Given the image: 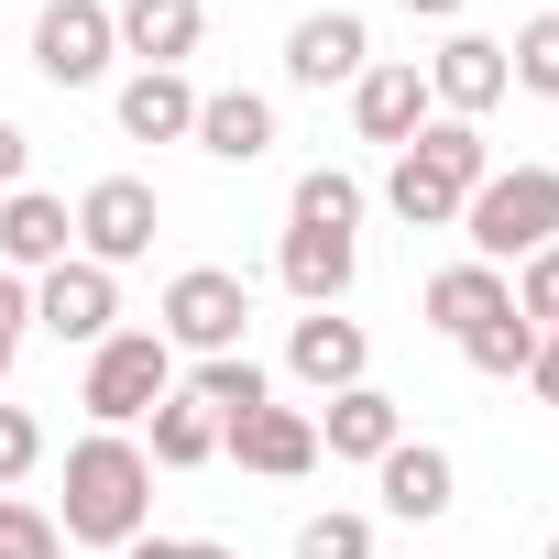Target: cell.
Masks as SVG:
<instances>
[{"instance_id":"6da1fadb","label":"cell","mask_w":559,"mask_h":559,"mask_svg":"<svg viewBox=\"0 0 559 559\" xmlns=\"http://www.w3.org/2000/svg\"><path fill=\"white\" fill-rule=\"evenodd\" d=\"M154 526V461H143V439L132 428H88L78 450H67V515H56V537H78V548H132Z\"/></svg>"},{"instance_id":"7a4b0ae2","label":"cell","mask_w":559,"mask_h":559,"mask_svg":"<svg viewBox=\"0 0 559 559\" xmlns=\"http://www.w3.org/2000/svg\"><path fill=\"white\" fill-rule=\"evenodd\" d=\"M461 241H472V263H526V252H548L559 241V165H493L472 198H461Z\"/></svg>"},{"instance_id":"3957f363","label":"cell","mask_w":559,"mask_h":559,"mask_svg":"<svg viewBox=\"0 0 559 559\" xmlns=\"http://www.w3.org/2000/svg\"><path fill=\"white\" fill-rule=\"evenodd\" d=\"M165 395H176V352H165V330H110V341L88 352L78 406H88L99 428H132V417H154Z\"/></svg>"},{"instance_id":"277c9868","label":"cell","mask_w":559,"mask_h":559,"mask_svg":"<svg viewBox=\"0 0 559 559\" xmlns=\"http://www.w3.org/2000/svg\"><path fill=\"white\" fill-rule=\"evenodd\" d=\"M165 352H241V330H252V286H241V274H219V263H187L176 274V286H165Z\"/></svg>"},{"instance_id":"5b68a950","label":"cell","mask_w":559,"mask_h":559,"mask_svg":"<svg viewBox=\"0 0 559 559\" xmlns=\"http://www.w3.org/2000/svg\"><path fill=\"white\" fill-rule=\"evenodd\" d=\"M154 230H165V198H154L143 176H99V187L78 198V263H99V274L143 263Z\"/></svg>"},{"instance_id":"8992f818","label":"cell","mask_w":559,"mask_h":559,"mask_svg":"<svg viewBox=\"0 0 559 559\" xmlns=\"http://www.w3.org/2000/svg\"><path fill=\"white\" fill-rule=\"evenodd\" d=\"M110 56H121L110 0H45V12H34V78L45 88H99Z\"/></svg>"},{"instance_id":"52a82bcc","label":"cell","mask_w":559,"mask_h":559,"mask_svg":"<svg viewBox=\"0 0 559 559\" xmlns=\"http://www.w3.org/2000/svg\"><path fill=\"white\" fill-rule=\"evenodd\" d=\"M34 330L45 341H67V352H99L110 330H121V274H99V263H56V274H34Z\"/></svg>"},{"instance_id":"ba28073f","label":"cell","mask_w":559,"mask_h":559,"mask_svg":"<svg viewBox=\"0 0 559 559\" xmlns=\"http://www.w3.org/2000/svg\"><path fill=\"white\" fill-rule=\"evenodd\" d=\"M428 121H439V99H428L417 56H373V67L352 78V132H362V143H395V154H406Z\"/></svg>"},{"instance_id":"9c48e42d","label":"cell","mask_w":559,"mask_h":559,"mask_svg":"<svg viewBox=\"0 0 559 559\" xmlns=\"http://www.w3.org/2000/svg\"><path fill=\"white\" fill-rule=\"evenodd\" d=\"M286 373H297L308 395H352V384H373V341H362V319L308 308V319L286 330Z\"/></svg>"},{"instance_id":"30bf717a","label":"cell","mask_w":559,"mask_h":559,"mask_svg":"<svg viewBox=\"0 0 559 559\" xmlns=\"http://www.w3.org/2000/svg\"><path fill=\"white\" fill-rule=\"evenodd\" d=\"M219 450L241 472H263V483H297V472H319V417L308 406H252V417L219 428Z\"/></svg>"},{"instance_id":"8fae6325","label":"cell","mask_w":559,"mask_h":559,"mask_svg":"<svg viewBox=\"0 0 559 559\" xmlns=\"http://www.w3.org/2000/svg\"><path fill=\"white\" fill-rule=\"evenodd\" d=\"M373 67V23L362 12H308L286 34V88H352Z\"/></svg>"},{"instance_id":"7c38bea8","label":"cell","mask_w":559,"mask_h":559,"mask_svg":"<svg viewBox=\"0 0 559 559\" xmlns=\"http://www.w3.org/2000/svg\"><path fill=\"white\" fill-rule=\"evenodd\" d=\"M274 274H286V297H297V308H341V297H352V274H362V241H352V230H308V219H286V241H274Z\"/></svg>"},{"instance_id":"4fadbf2b","label":"cell","mask_w":559,"mask_h":559,"mask_svg":"<svg viewBox=\"0 0 559 559\" xmlns=\"http://www.w3.org/2000/svg\"><path fill=\"white\" fill-rule=\"evenodd\" d=\"M417 78H428L439 121H483V110L504 99V45H493V34H450V45H439Z\"/></svg>"},{"instance_id":"5bb4252c","label":"cell","mask_w":559,"mask_h":559,"mask_svg":"<svg viewBox=\"0 0 559 559\" xmlns=\"http://www.w3.org/2000/svg\"><path fill=\"white\" fill-rule=\"evenodd\" d=\"M373 483H384V515H406V526H428V515L461 504V461H450L439 439H395V450L373 461Z\"/></svg>"},{"instance_id":"9a60e30c","label":"cell","mask_w":559,"mask_h":559,"mask_svg":"<svg viewBox=\"0 0 559 559\" xmlns=\"http://www.w3.org/2000/svg\"><path fill=\"white\" fill-rule=\"evenodd\" d=\"M67 252H78V209L67 198H45V187L0 198V263H12V274H56Z\"/></svg>"},{"instance_id":"2e32d148","label":"cell","mask_w":559,"mask_h":559,"mask_svg":"<svg viewBox=\"0 0 559 559\" xmlns=\"http://www.w3.org/2000/svg\"><path fill=\"white\" fill-rule=\"evenodd\" d=\"M209 165H263L274 154V99L263 88H198V132H187Z\"/></svg>"},{"instance_id":"e0dca14e","label":"cell","mask_w":559,"mask_h":559,"mask_svg":"<svg viewBox=\"0 0 559 559\" xmlns=\"http://www.w3.org/2000/svg\"><path fill=\"white\" fill-rule=\"evenodd\" d=\"M110 34H121V56H143V67H187L198 34H209V0H121Z\"/></svg>"},{"instance_id":"ac0fdd59","label":"cell","mask_w":559,"mask_h":559,"mask_svg":"<svg viewBox=\"0 0 559 559\" xmlns=\"http://www.w3.org/2000/svg\"><path fill=\"white\" fill-rule=\"evenodd\" d=\"M121 132H132V143H187V132H198V88H187V67H143V78H121Z\"/></svg>"},{"instance_id":"d6986e66","label":"cell","mask_w":559,"mask_h":559,"mask_svg":"<svg viewBox=\"0 0 559 559\" xmlns=\"http://www.w3.org/2000/svg\"><path fill=\"white\" fill-rule=\"evenodd\" d=\"M395 439H406V417H395L384 384H352V395H330V417H319V450H330V461H384Z\"/></svg>"},{"instance_id":"ffe728a7","label":"cell","mask_w":559,"mask_h":559,"mask_svg":"<svg viewBox=\"0 0 559 559\" xmlns=\"http://www.w3.org/2000/svg\"><path fill=\"white\" fill-rule=\"evenodd\" d=\"M187 395H198V406H209V417L230 428V417H252V406H274V373H263L252 352H209V362L187 373Z\"/></svg>"},{"instance_id":"44dd1931","label":"cell","mask_w":559,"mask_h":559,"mask_svg":"<svg viewBox=\"0 0 559 559\" xmlns=\"http://www.w3.org/2000/svg\"><path fill=\"white\" fill-rule=\"evenodd\" d=\"M493 308H504V274H493V263H472V252H461V263H439V274H428V319H439L450 341H461L472 319H493Z\"/></svg>"},{"instance_id":"7402d4cb","label":"cell","mask_w":559,"mask_h":559,"mask_svg":"<svg viewBox=\"0 0 559 559\" xmlns=\"http://www.w3.org/2000/svg\"><path fill=\"white\" fill-rule=\"evenodd\" d=\"M384 209H395L406 230H461V187H450V176H428L417 154H395V165H384Z\"/></svg>"},{"instance_id":"603a6c76","label":"cell","mask_w":559,"mask_h":559,"mask_svg":"<svg viewBox=\"0 0 559 559\" xmlns=\"http://www.w3.org/2000/svg\"><path fill=\"white\" fill-rule=\"evenodd\" d=\"M461 362H472V373H493V384H526V362H537V330L515 319V297H504L493 319H472V330H461Z\"/></svg>"},{"instance_id":"cb8c5ba5","label":"cell","mask_w":559,"mask_h":559,"mask_svg":"<svg viewBox=\"0 0 559 559\" xmlns=\"http://www.w3.org/2000/svg\"><path fill=\"white\" fill-rule=\"evenodd\" d=\"M154 472H198V461H219V417L198 406V395H165L154 406V450H143Z\"/></svg>"},{"instance_id":"d4e9b609","label":"cell","mask_w":559,"mask_h":559,"mask_svg":"<svg viewBox=\"0 0 559 559\" xmlns=\"http://www.w3.org/2000/svg\"><path fill=\"white\" fill-rule=\"evenodd\" d=\"M286 219H308V230H362V176L308 165V176H297V198H286Z\"/></svg>"},{"instance_id":"484cf974","label":"cell","mask_w":559,"mask_h":559,"mask_svg":"<svg viewBox=\"0 0 559 559\" xmlns=\"http://www.w3.org/2000/svg\"><path fill=\"white\" fill-rule=\"evenodd\" d=\"M504 88H537V99H559V12L515 23V45H504Z\"/></svg>"},{"instance_id":"4316f807","label":"cell","mask_w":559,"mask_h":559,"mask_svg":"<svg viewBox=\"0 0 559 559\" xmlns=\"http://www.w3.org/2000/svg\"><path fill=\"white\" fill-rule=\"evenodd\" d=\"M297 559H373V515H352V504L308 515V526H297Z\"/></svg>"},{"instance_id":"83f0119b","label":"cell","mask_w":559,"mask_h":559,"mask_svg":"<svg viewBox=\"0 0 559 559\" xmlns=\"http://www.w3.org/2000/svg\"><path fill=\"white\" fill-rule=\"evenodd\" d=\"M0 559H67L56 515H45V504H23V493H0Z\"/></svg>"},{"instance_id":"f1b7e54d","label":"cell","mask_w":559,"mask_h":559,"mask_svg":"<svg viewBox=\"0 0 559 559\" xmlns=\"http://www.w3.org/2000/svg\"><path fill=\"white\" fill-rule=\"evenodd\" d=\"M504 297H515V319H526V330H559V241L515 263V286H504Z\"/></svg>"},{"instance_id":"f546056e","label":"cell","mask_w":559,"mask_h":559,"mask_svg":"<svg viewBox=\"0 0 559 559\" xmlns=\"http://www.w3.org/2000/svg\"><path fill=\"white\" fill-rule=\"evenodd\" d=\"M34 461H45V417L34 406H0V493H12Z\"/></svg>"},{"instance_id":"4dcf8cb0","label":"cell","mask_w":559,"mask_h":559,"mask_svg":"<svg viewBox=\"0 0 559 559\" xmlns=\"http://www.w3.org/2000/svg\"><path fill=\"white\" fill-rule=\"evenodd\" d=\"M23 330H34V274L0 263V341H23Z\"/></svg>"},{"instance_id":"1f68e13d","label":"cell","mask_w":559,"mask_h":559,"mask_svg":"<svg viewBox=\"0 0 559 559\" xmlns=\"http://www.w3.org/2000/svg\"><path fill=\"white\" fill-rule=\"evenodd\" d=\"M23 165H34V132H23V121H0V198L23 187Z\"/></svg>"},{"instance_id":"d6a6232c","label":"cell","mask_w":559,"mask_h":559,"mask_svg":"<svg viewBox=\"0 0 559 559\" xmlns=\"http://www.w3.org/2000/svg\"><path fill=\"white\" fill-rule=\"evenodd\" d=\"M526 384H537V395L559 406V330H537V362H526Z\"/></svg>"},{"instance_id":"836d02e7","label":"cell","mask_w":559,"mask_h":559,"mask_svg":"<svg viewBox=\"0 0 559 559\" xmlns=\"http://www.w3.org/2000/svg\"><path fill=\"white\" fill-rule=\"evenodd\" d=\"M395 12H417V23H461L472 0H395Z\"/></svg>"},{"instance_id":"e575fe53","label":"cell","mask_w":559,"mask_h":559,"mask_svg":"<svg viewBox=\"0 0 559 559\" xmlns=\"http://www.w3.org/2000/svg\"><path fill=\"white\" fill-rule=\"evenodd\" d=\"M176 559H241V548H219V537H176Z\"/></svg>"},{"instance_id":"d590c367","label":"cell","mask_w":559,"mask_h":559,"mask_svg":"<svg viewBox=\"0 0 559 559\" xmlns=\"http://www.w3.org/2000/svg\"><path fill=\"white\" fill-rule=\"evenodd\" d=\"M12 352H23V341H0V384H12Z\"/></svg>"},{"instance_id":"8d00e7d4","label":"cell","mask_w":559,"mask_h":559,"mask_svg":"<svg viewBox=\"0 0 559 559\" xmlns=\"http://www.w3.org/2000/svg\"><path fill=\"white\" fill-rule=\"evenodd\" d=\"M537 559H559V526H548V548H537Z\"/></svg>"}]
</instances>
